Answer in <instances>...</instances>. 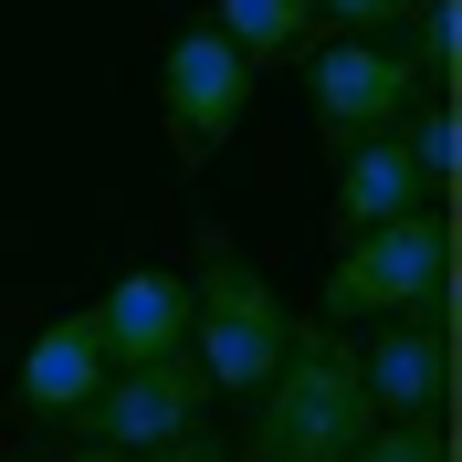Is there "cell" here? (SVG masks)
<instances>
[{
	"mask_svg": "<svg viewBox=\"0 0 462 462\" xmlns=\"http://www.w3.org/2000/svg\"><path fill=\"white\" fill-rule=\"evenodd\" d=\"M378 431L368 389H357V346L346 326H294L284 368L253 389V420L231 441V462H346Z\"/></svg>",
	"mask_w": 462,
	"mask_h": 462,
	"instance_id": "6da1fadb",
	"label": "cell"
},
{
	"mask_svg": "<svg viewBox=\"0 0 462 462\" xmlns=\"http://www.w3.org/2000/svg\"><path fill=\"white\" fill-rule=\"evenodd\" d=\"M284 346H294V305L273 294V273L210 242L189 273V368L210 378V400H253L284 368Z\"/></svg>",
	"mask_w": 462,
	"mask_h": 462,
	"instance_id": "7a4b0ae2",
	"label": "cell"
},
{
	"mask_svg": "<svg viewBox=\"0 0 462 462\" xmlns=\"http://www.w3.org/2000/svg\"><path fill=\"white\" fill-rule=\"evenodd\" d=\"M420 305H452V221L400 210L378 231H346V253L326 263V326H378Z\"/></svg>",
	"mask_w": 462,
	"mask_h": 462,
	"instance_id": "3957f363",
	"label": "cell"
},
{
	"mask_svg": "<svg viewBox=\"0 0 462 462\" xmlns=\"http://www.w3.org/2000/svg\"><path fill=\"white\" fill-rule=\"evenodd\" d=\"M158 106H169V158L179 169H210L231 137H242V116H253V63L231 53L210 22H189L158 53Z\"/></svg>",
	"mask_w": 462,
	"mask_h": 462,
	"instance_id": "277c9868",
	"label": "cell"
},
{
	"mask_svg": "<svg viewBox=\"0 0 462 462\" xmlns=\"http://www.w3.org/2000/svg\"><path fill=\"white\" fill-rule=\"evenodd\" d=\"M305 85H316V126H326V147L400 137L410 106H420V74H410L400 42H346V32L305 53Z\"/></svg>",
	"mask_w": 462,
	"mask_h": 462,
	"instance_id": "5b68a950",
	"label": "cell"
},
{
	"mask_svg": "<svg viewBox=\"0 0 462 462\" xmlns=\"http://www.w3.org/2000/svg\"><path fill=\"white\" fill-rule=\"evenodd\" d=\"M200 410H210V378L189 368V357H158V368H116L106 389L74 410V431H85L95 452L147 462V452H169V441L200 431Z\"/></svg>",
	"mask_w": 462,
	"mask_h": 462,
	"instance_id": "8992f818",
	"label": "cell"
},
{
	"mask_svg": "<svg viewBox=\"0 0 462 462\" xmlns=\"http://www.w3.org/2000/svg\"><path fill=\"white\" fill-rule=\"evenodd\" d=\"M357 389L378 420H441L452 410V305L378 316V337L357 346Z\"/></svg>",
	"mask_w": 462,
	"mask_h": 462,
	"instance_id": "52a82bcc",
	"label": "cell"
},
{
	"mask_svg": "<svg viewBox=\"0 0 462 462\" xmlns=\"http://www.w3.org/2000/svg\"><path fill=\"white\" fill-rule=\"evenodd\" d=\"M85 316H95V337H106V368H158V357H189V273L126 263V273L95 294Z\"/></svg>",
	"mask_w": 462,
	"mask_h": 462,
	"instance_id": "ba28073f",
	"label": "cell"
},
{
	"mask_svg": "<svg viewBox=\"0 0 462 462\" xmlns=\"http://www.w3.org/2000/svg\"><path fill=\"white\" fill-rule=\"evenodd\" d=\"M106 337H95V316H53L42 337L22 346V378H11V400L32 410V420H74V410L106 389Z\"/></svg>",
	"mask_w": 462,
	"mask_h": 462,
	"instance_id": "9c48e42d",
	"label": "cell"
},
{
	"mask_svg": "<svg viewBox=\"0 0 462 462\" xmlns=\"http://www.w3.org/2000/svg\"><path fill=\"white\" fill-rule=\"evenodd\" d=\"M400 210H441L420 189V169H410V147L400 137L337 147V231H378V221H400Z\"/></svg>",
	"mask_w": 462,
	"mask_h": 462,
	"instance_id": "30bf717a",
	"label": "cell"
},
{
	"mask_svg": "<svg viewBox=\"0 0 462 462\" xmlns=\"http://www.w3.org/2000/svg\"><path fill=\"white\" fill-rule=\"evenodd\" d=\"M200 22L221 32V42H231L242 63H253V74H273V63H305V53L326 42L316 0H210Z\"/></svg>",
	"mask_w": 462,
	"mask_h": 462,
	"instance_id": "8fae6325",
	"label": "cell"
},
{
	"mask_svg": "<svg viewBox=\"0 0 462 462\" xmlns=\"http://www.w3.org/2000/svg\"><path fill=\"white\" fill-rule=\"evenodd\" d=\"M400 147H410V169H420V189L441 200V189L462 179V116H452V95H431V106H410Z\"/></svg>",
	"mask_w": 462,
	"mask_h": 462,
	"instance_id": "7c38bea8",
	"label": "cell"
},
{
	"mask_svg": "<svg viewBox=\"0 0 462 462\" xmlns=\"http://www.w3.org/2000/svg\"><path fill=\"white\" fill-rule=\"evenodd\" d=\"M410 42H420L410 74H420L431 95H452V74H462V11L452 0H420V11H410Z\"/></svg>",
	"mask_w": 462,
	"mask_h": 462,
	"instance_id": "4fadbf2b",
	"label": "cell"
},
{
	"mask_svg": "<svg viewBox=\"0 0 462 462\" xmlns=\"http://www.w3.org/2000/svg\"><path fill=\"white\" fill-rule=\"evenodd\" d=\"M410 11H420V0H316V22L346 32V42H400Z\"/></svg>",
	"mask_w": 462,
	"mask_h": 462,
	"instance_id": "5bb4252c",
	"label": "cell"
},
{
	"mask_svg": "<svg viewBox=\"0 0 462 462\" xmlns=\"http://www.w3.org/2000/svg\"><path fill=\"white\" fill-rule=\"evenodd\" d=\"M346 462H452V441H441V420H378Z\"/></svg>",
	"mask_w": 462,
	"mask_h": 462,
	"instance_id": "9a60e30c",
	"label": "cell"
},
{
	"mask_svg": "<svg viewBox=\"0 0 462 462\" xmlns=\"http://www.w3.org/2000/svg\"><path fill=\"white\" fill-rule=\"evenodd\" d=\"M147 462H231V452H221L210 431H189V441H169V452H147Z\"/></svg>",
	"mask_w": 462,
	"mask_h": 462,
	"instance_id": "2e32d148",
	"label": "cell"
},
{
	"mask_svg": "<svg viewBox=\"0 0 462 462\" xmlns=\"http://www.w3.org/2000/svg\"><path fill=\"white\" fill-rule=\"evenodd\" d=\"M95 462H126V452H95Z\"/></svg>",
	"mask_w": 462,
	"mask_h": 462,
	"instance_id": "e0dca14e",
	"label": "cell"
}]
</instances>
